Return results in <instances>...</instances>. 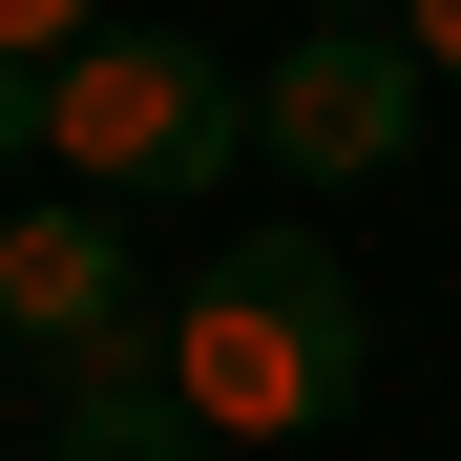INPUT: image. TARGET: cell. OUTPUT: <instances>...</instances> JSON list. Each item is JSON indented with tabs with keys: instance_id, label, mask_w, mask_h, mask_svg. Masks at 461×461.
I'll return each mask as SVG.
<instances>
[{
	"instance_id": "6da1fadb",
	"label": "cell",
	"mask_w": 461,
	"mask_h": 461,
	"mask_svg": "<svg viewBox=\"0 0 461 461\" xmlns=\"http://www.w3.org/2000/svg\"><path fill=\"white\" fill-rule=\"evenodd\" d=\"M168 399L210 440H336L377 399V315L315 230H230V252L168 273Z\"/></svg>"
},
{
	"instance_id": "7a4b0ae2",
	"label": "cell",
	"mask_w": 461,
	"mask_h": 461,
	"mask_svg": "<svg viewBox=\"0 0 461 461\" xmlns=\"http://www.w3.org/2000/svg\"><path fill=\"white\" fill-rule=\"evenodd\" d=\"M42 168H63V189H105V210H189V189L252 168V85H230L189 22H105L85 63H63Z\"/></svg>"
},
{
	"instance_id": "3957f363",
	"label": "cell",
	"mask_w": 461,
	"mask_h": 461,
	"mask_svg": "<svg viewBox=\"0 0 461 461\" xmlns=\"http://www.w3.org/2000/svg\"><path fill=\"white\" fill-rule=\"evenodd\" d=\"M420 85H440V63H420L399 22H294V63L252 85V168H294V189L420 168Z\"/></svg>"
},
{
	"instance_id": "277c9868",
	"label": "cell",
	"mask_w": 461,
	"mask_h": 461,
	"mask_svg": "<svg viewBox=\"0 0 461 461\" xmlns=\"http://www.w3.org/2000/svg\"><path fill=\"white\" fill-rule=\"evenodd\" d=\"M0 336H22V377H85V357H126V336H168V294L126 273V210H105V189L0 210Z\"/></svg>"
},
{
	"instance_id": "5b68a950",
	"label": "cell",
	"mask_w": 461,
	"mask_h": 461,
	"mask_svg": "<svg viewBox=\"0 0 461 461\" xmlns=\"http://www.w3.org/2000/svg\"><path fill=\"white\" fill-rule=\"evenodd\" d=\"M42 461H230V440L168 399V336H126L85 377H42Z\"/></svg>"
},
{
	"instance_id": "8992f818",
	"label": "cell",
	"mask_w": 461,
	"mask_h": 461,
	"mask_svg": "<svg viewBox=\"0 0 461 461\" xmlns=\"http://www.w3.org/2000/svg\"><path fill=\"white\" fill-rule=\"evenodd\" d=\"M105 42V0H0V63H85Z\"/></svg>"
},
{
	"instance_id": "52a82bcc",
	"label": "cell",
	"mask_w": 461,
	"mask_h": 461,
	"mask_svg": "<svg viewBox=\"0 0 461 461\" xmlns=\"http://www.w3.org/2000/svg\"><path fill=\"white\" fill-rule=\"evenodd\" d=\"M42 126H63V63H0V168H42Z\"/></svg>"
},
{
	"instance_id": "ba28073f",
	"label": "cell",
	"mask_w": 461,
	"mask_h": 461,
	"mask_svg": "<svg viewBox=\"0 0 461 461\" xmlns=\"http://www.w3.org/2000/svg\"><path fill=\"white\" fill-rule=\"evenodd\" d=\"M399 42H420V63H440V85H461V0H399Z\"/></svg>"
},
{
	"instance_id": "9c48e42d",
	"label": "cell",
	"mask_w": 461,
	"mask_h": 461,
	"mask_svg": "<svg viewBox=\"0 0 461 461\" xmlns=\"http://www.w3.org/2000/svg\"><path fill=\"white\" fill-rule=\"evenodd\" d=\"M294 22H399V0H294Z\"/></svg>"
},
{
	"instance_id": "30bf717a",
	"label": "cell",
	"mask_w": 461,
	"mask_h": 461,
	"mask_svg": "<svg viewBox=\"0 0 461 461\" xmlns=\"http://www.w3.org/2000/svg\"><path fill=\"white\" fill-rule=\"evenodd\" d=\"M0 420H22V336H0Z\"/></svg>"
}]
</instances>
